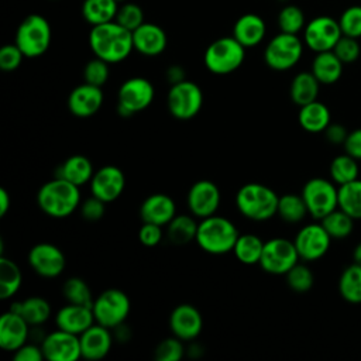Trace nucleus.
<instances>
[{"label":"nucleus","mask_w":361,"mask_h":361,"mask_svg":"<svg viewBox=\"0 0 361 361\" xmlns=\"http://www.w3.org/2000/svg\"><path fill=\"white\" fill-rule=\"evenodd\" d=\"M89 45L94 56L109 63H118L134 49L133 31L120 25L116 20L93 25L89 32Z\"/></svg>","instance_id":"nucleus-1"},{"label":"nucleus","mask_w":361,"mask_h":361,"mask_svg":"<svg viewBox=\"0 0 361 361\" xmlns=\"http://www.w3.org/2000/svg\"><path fill=\"white\" fill-rule=\"evenodd\" d=\"M37 203L47 216L65 219L82 203L79 186L62 178H55L39 188L37 193Z\"/></svg>","instance_id":"nucleus-2"},{"label":"nucleus","mask_w":361,"mask_h":361,"mask_svg":"<svg viewBox=\"0 0 361 361\" xmlns=\"http://www.w3.org/2000/svg\"><path fill=\"white\" fill-rule=\"evenodd\" d=\"M240 233L234 223L223 216H209L199 221L195 241L207 254L233 252Z\"/></svg>","instance_id":"nucleus-3"},{"label":"nucleus","mask_w":361,"mask_h":361,"mask_svg":"<svg viewBox=\"0 0 361 361\" xmlns=\"http://www.w3.org/2000/svg\"><path fill=\"white\" fill-rule=\"evenodd\" d=\"M279 196L267 185L250 182L243 185L235 195L238 212L250 220L265 221L276 214Z\"/></svg>","instance_id":"nucleus-4"},{"label":"nucleus","mask_w":361,"mask_h":361,"mask_svg":"<svg viewBox=\"0 0 361 361\" xmlns=\"http://www.w3.org/2000/svg\"><path fill=\"white\" fill-rule=\"evenodd\" d=\"M245 58V47L233 35L214 39L204 51L203 62L214 75H228L237 71Z\"/></svg>","instance_id":"nucleus-5"},{"label":"nucleus","mask_w":361,"mask_h":361,"mask_svg":"<svg viewBox=\"0 0 361 361\" xmlns=\"http://www.w3.org/2000/svg\"><path fill=\"white\" fill-rule=\"evenodd\" d=\"M51 25L41 14L27 16L16 31V44L25 58L44 55L51 44Z\"/></svg>","instance_id":"nucleus-6"},{"label":"nucleus","mask_w":361,"mask_h":361,"mask_svg":"<svg viewBox=\"0 0 361 361\" xmlns=\"http://www.w3.org/2000/svg\"><path fill=\"white\" fill-rule=\"evenodd\" d=\"M130 307L131 303L127 293H124L121 289L110 288L94 298L92 310L96 323L114 330L117 326L126 322Z\"/></svg>","instance_id":"nucleus-7"},{"label":"nucleus","mask_w":361,"mask_h":361,"mask_svg":"<svg viewBox=\"0 0 361 361\" xmlns=\"http://www.w3.org/2000/svg\"><path fill=\"white\" fill-rule=\"evenodd\" d=\"M303 54V42L298 34L279 32L264 49V61L268 68L282 72L293 68Z\"/></svg>","instance_id":"nucleus-8"},{"label":"nucleus","mask_w":361,"mask_h":361,"mask_svg":"<svg viewBox=\"0 0 361 361\" xmlns=\"http://www.w3.org/2000/svg\"><path fill=\"white\" fill-rule=\"evenodd\" d=\"M154 86L142 76L128 78L117 92V111L121 117H131L145 110L154 100Z\"/></svg>","instance_id":"nucleus-9"},{"label":"nucleus","mask_w":361,"mask_h":361,"mask_svg":"<svg viewBox=\"0 0 361 361\" xmlns=\"http://www.w3.org/2000/svg\"><path fill=\"white\" fill-rule=\"evenodd\" d=\"M300 195L313 219L322 220L338 207V189L333 180L312 178L303 185Z\"/></svg>","instance_id":"nucleus-10"},{"label":"nucleus","mask_w":361,"mask_h":361,"mask_svg":"<svg viewBox=\"0 0 361 361\" xmlns=\"http://www.w3.org/2000/svg\"><path fill=\"white\" fill-rule=\"evenodd\" d=\"M169 113L178 120L193 118L203 106V92L195 82L182 80L171 86L166 96Z\"/></svg>","instance_id":"nucleus-11"},{"label":"nucleus","mask_w":361,"mask_h":361,"mask_svg":"<svg viewBox=\"0 0 361 361\" xmlns=\"http://www.w3.org/2000/svg\"><path fill=\"white\" fill-rule=\"evenodd\" d=\"M299 254L295 243L282 237H275L264 244L259 267L271 275H285L299 262Z\"/></svg>","instance_id":"nucleus-12"},{"label":"nucleus","mask_w":361,"mask_h":361,"mask_svg":"<svg viewBox=\"0 0 361 361\" xmlns=\"http://www.w3.org/2000/svg\"><path fill=\"white\" fill-rule=\"evenodd\" d=\"M343 35L337 20L329 16H319L310 20L303 30V39L307 48L317 52L331 51Z\"/></svg>","instance_id":"nucleus-13"},{"label":"nucleus","mask_w":361,"mask_h":361,"mask_svg":"<svg viewBox=\"0 0 361 361\" xmlns=\"http://www.w3.org/2000/svg\"><path fill=\"white\" fill-rule=\"evenodd\" d=\"M27 259L31 269L42 278H56L66 267L65 254L58 245L51 243H38L32 245Z\"/></svg>","instance_id":"nucleus-14"},{"label":"nucleus","mask_w":361,"mask_h":361,"mask_svg":"<svg viewBox=\"0 0 361 361\" xmlns=\"http://www.w3.org/2000/svg\"><path fill=\"white\" fill-rule=\"evenodd\" d=\"M295 247L298 250L299 258L303 261H316L326 255V252L330 248L331 237L324 230L322 223H312L307 226H303L295 240Z\"/></svg>","instance_id":"nucleus-15"},{"label":"nucleus","mask_w":361,"mask_h":361,"mask_svg":"<svg viewBox=\"0 0 361 361\" xmlns=\"http://www.w3.org/2000/svg\"><path fill=\"white\" fill-rule=\"evenodd\" d=\"M220 200L221 195L219 186L209 179H200L195 182L189 188L186 196V204L189 212L199 219L216 214L220 206Z\"/></svg>","instance_id":"nucleus-16"},{"label":"nucleus","mask_w":361,"mask_h":361,"mask_svg":"<svg viewBox=\"0 0 361 361\" xmlns=\"http://www.w3.org/2000/svg\"><path fill=\"white\" fill-rule=\"evenodd\" d=\"M41 348L48 361H76L82 357L79 336L61 329L47 334Z\"/></svg>","instance_id":"nucleus-17"},{"label":"nucleus","mask_w":361,"mask_h":361,"mask_svg":"<svg viewBox=\"0 0 361 361\" xmlns=\"http://www.w3.org/2000/svg\"><path fill=\"white\" fill-rule=\"evenodd\" d=\"M90 192L104 203L114 202L126 188V175L116 165H104L94 171L90 179Z\"/></svg>","instance_id":"nucleus-18"},{"label":"nucleus","mask_w":361,"mask_h":361,"mask_svg":"<svg viewBox=\"0 0 361 361\" xmlns=\"http://www.w3.org/2000/svg\"><path fill=\"white\" fill-rule=\"evenodd\" d=\"M169 329L182 341H192L202 333L203 317L193 305L180 303L171 312Z\"/></svg>","instance_id":"nucleus-19"},{"label":"nucleus","mask_w":361,"mask_h":361,"mask_svg":"<svg viewBox=\"0 0 361 361\" xmlns=\"http://www.w3.org/2000/svg\"><path fill=\"white\" fill-rule=\"evenodd\" d=\"M103 100L104 94L102 87L83 82L71 90L68 96V109L75 117L87 118L100 110Z\"/></svg>","instance_id":"nucleus-20"},{"label":"nucleus","mask_w":361,"mask_h":361,"mask_svg":"<svg viewBox=\"0 0 361 361\" xmlns=\"http://www.w3.org/2000/svg\"><path fill=\"white\" fill-rule=\"evenodd\" d=\"M30 336V324L21 314L8 309L0 317V347L14 353L24 345Z\"/></svg>","instance_id":"nucleus-21"},{"label":"nucleus","mask_w":361,"mask_h":361,"mask_svg":"<svg viewBox=\"0 0 361 361\" xmlns=\"http://www.w3.org/2000/svg\"><path fill=\"white\" fill-rule=\"evenodd\" d=\"M79 340L82 358L94 361L104 358L110 353L113 344V334L110 329L94 323L79 336Z\"/></svg>","instance_id":"nucleus-22"},{"label":"nucleus","mask_w":361,"mask_h":361,"mask_svg":"<svg viewBox=\"0 0 361 361\" xmlns=\"http://www.w3.org/2000/svg\"><path fill=\"white\" fill-rule=\"evenodd\" d=\"M96 323L92 307L83 305L68 303L62 306L55 316V324L58 329L80 336L85 330Z\"/></svg>","instance_id":"nucleus-23"},{"label":"nucleus","mask_w":361,"mask_h":361,"mask_svg":"<svg viewBox=\"0 0 361 361\" xmlns=\"http://www.w3.org/2000/svg\"><path fill=\"white\" fill-rule=\"evenodd\" d=\"M176 216V204L173 199L165 193H152L144 199L140 207L142 223H154L166 226Z\"/></svg>","instance_id":"nucleus-24"},{"label":"nucleus","mask_w":361,"mask_h":361,"mask_svg":"<svg viewBox=\"0 0 361 361\" xmlns=\"http://www.w3.org/2000/svg\"><path fill=\"white\" fill-rule=\"evenodd\" d=\"M134 49L145 56H157L166 48L165 31L154 23H142L133 31Z\"/></svg>","instance_id":"nucleus-25"},{"label":"nucleus","mask_w":361,"mask_h":361,"mask_svg":"<svg viewBox=\"0 0 361 361\" xmlns=\"http://www.w3.org/2000/svg\"><path fill=\"white\" fill-rule=\"evenodd\" d=\"M265 21L254 13L243 14L233 27V37L245 48L257 47L265 37Z\"/></svg>","instance_id":"nucleus-26"},{"label":"nucleus","mask_w":361,"mask_h":361,"mask_svg":"<svg viewBox=\"0 0 361 361\" xmlns=\"http://www.w3.org/2000/svg\"><path fill=\"white\" fill-rule=\"evenodd\" d=\"M94 173L92 161L80 154L71 155L56 169V178H62L76 186H83L90 182Z\"/></svg>","instance_id":"nucleus-27"},{"label":"nucleus","mask_w":361,"mask_h":361,"mask_svg":"<svg viewBox=\"0 0 361 361\" xmlns=\"http://www.w3.org/2000/svg\"><path fill=\"white\" fill-rule=\"evenodd\" d=\"M343 62L333 51L317 52L312 62V73L322 85L336 83L343 73Z\"/></svg>","instance_id":"nucleus-28"},{"label":"nucleus","mask_w":361,"mask_h":361,"mask_svg":"<svg viewBox=\"0 0 361 361\" xmlns=\"http://www.w3.org/2000/svg\"><path fill=\"white\" fill-rule=\"evenodd\" d=\"M298 120L300 127L307 133H322L331 123L330 110L326 104L317 100L300 106Z\"/></svg>","instance_id":"nucleus-29"},{"label":"nucleus","mask_w":361,"mask_h":361,"mask_svg":"<svg viewBox=\"0 0 361 361\" xmlns=\"http://www.w3.org/2000/svg\"><path fill=\"white\" fill-rule=\"evenodd\" d=\"M320 85L312 72H299L290 82V100L299 107L317 100Z\"/></svg>","instance_id":"nucleus-30"},{"label":"nucleus","mask_w":361,"mask_h":361,"mask_svg":"<svg viewBox=\"0 0 361 361\" xmlns=\"http://www.w3.org/2000/svg\"><path fill=\"white\" fill-rule=\"evenodd\" d=\"M24 317L30 326H41L51 317V305L41 296H30L10 307Z\"/></svg>","instance_id":"nucleus-31"},{"label":"nucleus","mask_w":361,"mask_h":361,"mask_svg":"<svg viewBox=\"0 0 361 361\" xmlns=\"http://www.w3.org/2000/svg\"><path fill=\"white\" fill-rule=\"evenodd\" d=\"M199 223L195 220V216L189 214H176L166 224V237L175 245H185L196 238Z\"/></svg>","instance_id":"nucleus-32"},{"label":"nucleus","mask_w":361,"mask_h":361,"mask_svg":"<svg viewBox=\"0 0 361 361\" xmlns=\"http://www.w3.org/2000/svg\"><path fill=\"white\" fill-rule=\"evenodd\" d=\"M118 3L116 0H83L82 16L92 27L116 20Z\"/></svg>","instance_id":"nucleus-33"},{"label":"nucleus","mask_w":361,"mask_h":361,"mask_svg":"<svg viewBox=\"0 0 361 361\" xmlns=\"http://www.w3.org/2000/svg\"><path fill=\"white\" fill-rule=\"evenodd\" d=\"M264 244L265 241H262L257 234H252V233L240 234L233 248V254L241 264H245V265L259 264Z\"/></svg>","instance_id":"nucleus-34"},{"label":"nucleus","mask_w":361,"mask_h":361,"mask_svg":"<svg viewBox=\"0 0 361 361\" xmlns=\"http://www.w3.org/2000/svg\"><path fill=\"white\" fill-rule=\"evenodd\" d=\"M338 292L348 303H361V265H348L338 279Z\"/></svg>","instance_id":"nucleus-35"},{"label":"nucleus","mask_w":361,"mask_h":361,"mask_svg":"<svg viewBox=\"0 0 361 361\" xmlns=\"http://www.w3.org/2000/svg\"><path fill=\"white\" fill-rule=\"evenodd\" d=\"M23 282V275L18 265L13 261L6 258L4 255L0 257V298L3 300L10 299L14 296Z\"/></svg>","instance_id":"nucleus-36"},{"label":"nucleus","mask_w":361,"mask_h":361,"mask_svg":"<svg viewBox=\"0 0 361 361\" xmlns=\"http://www.w3.org/2000/svg\"><path fill=\"white\" fill-rule=\"evenodd\" d=\"M338 207L354 220L361 219V179L338 186Z\"/></svg>","instance_id":"nucleus-37"},{"label":"nucleus","mask_w":361,"mask_h":361,"mask_svg":"<svg viewBox=\"0 0 361 361\" xmlns=\"http://www.w3.org/2000/svg\"><path fill=\"white\" fill-rule=\"evenodd\" d=\"M320 223L324 227V230L329 233L331 240L347 238L351 234L354 227V219L340 207H337L336 210L324 216L320 220Z\"/></svg>","instance_id":"nucleus-38"},{"label":"nucleus","mask_w":361,"mask_h":361,"mask_svg":"<svg viewBox=\"0 0 361 361\" xmlns=\"http://www.w3.org/2000/svg\"><path fill=\"white\" fill-rule=\"evenodd\" d=\"M276 214L286 223H299L309 212L302 195L286 193L279 196Z\"/></svg>","instance_id":"nucleus-39"},{"label":"nucleus","mask_w":361,"mask_h":361,"mask_svg":"<svg viewBox=\"0 0 361 361\" xmlns=\"http://www.w3.org/2000/svg\"><path fill=\"white\" fill-rule=\"evenodd\" d=\"M330 178L338 186L358 179V161L347 152L337 155L330 164Z\"/></svg>","instance_id":"nucleus-40"},{"label":"nucleus","mask_w":361,"mask_h":361,"mask_svg":"<svg viewBox=\"0 0 361 361\" xmlns=\"http://www.w3.org/2000/svg\"><path fill=\"white\" fill-rule=\"evenodd\" d=\"M62 295L68 303H75V305H83V306H93V295L86 283L79 276H72L63 282L62 286Z\"/></svg>","instance_id":"nucleus-41"},{"label":"nucleus","mask_w":361,"mask_h":361,"mask_svg":"<svg viewBox=\"0 0 361 361\" xmlns=\"http://www.w3.org/2000/svg\"><path fill=\"white\" fill-rule=\"evenodd\" d=\"M305 25V14L298 6H285L278 14V27L282 32L298 34Z\"/></svg>","instance_id":"nucleus-42"},{"label":"nucleus","mask_w":361,"mask_h":361,"mask_svg":"<svg viewBox=\"0 0 361 361\" xmlns=\"http://www.w3.org/2000/svg\"><path fill=\"white\" fill-rule=\"evenodd\" d=\"M286 283L288 286L293 290V292H298V293H305L307 292L312 286H313V282H314V278H313V274L310 271V268L305 264H296L293 265L286 274Z\"/></svg>","instance_id":"nucleus-43"},{"label":"nucleus","mask_w":361,"mask_h":361,"mask_svg":"<svg viewBox=\"0 0 361 361\" xmlns=\"http://www.w3.org/2000/svg\"><path fill=\"white\" fill-rule=\"evenodd\" d=\"M185 355L183 341L172 334L158 343L154 350V358L157 361H179Z\"/></svg>","instance_id":"nucleus-44"},{"label":"nucleus","mask_w":361,"mask_h":361,"mask_svg":"<svg viewBox=\"0 0 361 361\" xmlns=\"http://www.w3.org/2000/svg\"><path fill=\"white\" fill-rule=\"evenodd\" d=\"M116 21L123 25L124 28L134 31L138 28L144 21V11L142 8L135 3H124L118 7L116 14Z\"/></svg>","instance_id":"nucleus-45"},{"label":"nucleus","mask_w":361,"mask_h":361,"mask_svg":"<svg viewBox=\"0 0 361 361\" xmlns=\"http://www.w3.org/2000/svg\"><path fill=\"white\" fill-rule=\"evenodd\" d=\"M110 71H109V62L100 59V58H93L90 59L85 68H83V79L86 83L102 87L107 79H109Z\"/></svg>","instance_id":"nucleus-46"},{"label":"nucleus","mask_w":361,"mask_h":361,"mask_svg":"<svg viewBox=\"0 0 361 361\" xmlns=\"http://www.w3.org/2000/svg\"><path fill=\"white\" fill-rule=\"evenodd\" d=\"M338 24L343 35L360 38L361 37V6H350L348 8H345L338 18Z\"/></svg>","instance_id":"nucleus-47"},{"label":"nucleus","mask_w":361,"mask_h":361,"mask_svg":"<svg viewBox=\"0 0 361 361\" xmlns=\"http://www.w3.org/2000/svg\"><path fill=\"white\" fill-rule=\"evenodd\" d=\"M331 51L338 56V59L343 63H351L358 59L361 48H360L357 38H353L348 35H341Z\"/></svg>","instance_id":"nucleus-48"},{"label":"nucleus","mask_w":361,"mask_h":361,"mask_svg":"<svg viewBox=\"0 0 361 361\" xmlns=\"http://www.w3.org/2000/svg\"><path fill=\"white\" fill-rule=\"evenodd\" d=\"M24 54L17 44H7L0 48V69L4 72L16 71L23 62Z\"/></svg>","instance_id":"nucleus-49"},{"label":"nucleus","mask_w":361,"mask_h":361,"mask_svg":"<svg viewBox=\"0 0 361 361\" xmlns=\"http://www.w3.org/2000/svg\"><path fill=\"white\" fill-rule=\"evenodd\" d=\"M79 212L80 216L87 220V221H97L104 216L106 212V203L103 200H100L96 196H90L87 199H85L80 206H79Z\"/></svg>","instance_id":"nucleus-50"},{"label":"nucleus","mask_w":361,"mask_h":361,"mask_svg":"<svg viewBox=\"0 0 361 361\" xmlns=\"http://www.w3.org/2000/svg\"><path fill=\"white\" fill-rule=\"evenodd\" d=\"M162 226L154 223H142L138 230V240L145 247H155L162 241Z\"/></svg>","instance_id":"nucleus-51"},{"label":"nucleus","mask_w":361,"mask_h":361,"mask_svg":"<svg viewBox=\"0 0 361 361\" xmlns=\"http://www.w3.org/2000/svg\"><path fill=\"white\" fill-rule=\"evenodd\" d=\"M13 358L16 361H41L45 357L41 345L25 343L24 345H21L18 350L13 353Z\"/></svg>","instance_id":"nucleus-52"},{"label":"nucleus","mask_w":361,"mask_h":361,"mask_svg":"<svg viewBox=\"0 0 361 361\" xmlns=\"http://www.w3.org/2000/svg\"><path fill=\"white\" fill-rule=\"evenodd\" d=\"M343 145L348 155H351L357 161H361V128L348 133Z\"/></svg>","instance_id":"nucleus-53"},{"label":"nucleus","mask_w":361,"mask_h":361,"mask_svg":"<svg viewBox=\"0 0 361 361\" xmlns=\"http://www.w3.org/2000/svg\"><path fill=\"white\" fill-rule=\"evenodd\" d=\"M324 134H326L327 141L331 144H344V141L348 135L345 127H343L338 123H330L327 126V128L324 130Z\"/></svg>","instance_id":"nucleus-54"},{"label":"nucleus","mask_w":361,"mask_h":361,"mask_svg":"<svg viewBox=\"0 0 361 361\" xmlns=\"http://www.w3.org/2000/svg\"><path fill=\"white\" fill-rule=\"evenodd\" d=\"M166 79L168 82H171V85H175V83H179L182 80H185V71L182 66L179 65H172L166 69Z\"/></svg>","instance_id":"nucleus-55"},{"label":"nucleus","mask_w":361,"mask_h":361,"mask_svg":"<svg viewBox=\"0 0 361 361\" xmlns=\"http://www.w3.org/2000/svg\"><path fill=\"white\" fill-rule=\"evenodd\" d=\"M10 206H11V197H10L8 192L4 188H1L0 189V216L1 217L7 214Z\"/></svg>","instance_id":"nucleus-56"},{"label":"nucleus","mask_w":361,"mask_h":361,"mask_svg":"<svg viewBox=\"0 0 361 361\" xmlns=\"http://www.w3.org/2000/svg\"><path fill=\"white\" fill-rule=\"evenodd\" d=\"M353 259H354V262L361 265V241L355 245V248L353 251Z\"/></svg>","instance_id":"nucleus-57"},{"label":"nucleus","mask_w":361,"mask_h":361,"mask_svg":"<svg viewBox=\"0 0 361 361\" xmlns=\"http://www.w3.org/2000/svg\"><path fill=\"white\" fill-rule=\"evenodd\" d=\"M117 3H121V1H126V0H116Z\"/></svg>","instance_id":"nucleus-58"}]
</instances>
